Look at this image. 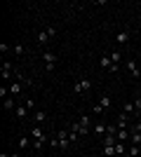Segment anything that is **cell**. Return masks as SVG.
<instances>
[{"instance_id":"17","label":"cell","mask_w":141,"mask_h":157,"mask_svg":"<svg viewBox=\"0 0 141 157\" xmlns=\"http://www.w3.org/2000/svg\"><path fill=\"white\" fill-rule=\"evenodd\" d=\"M12 52H14V56H24V54H26V47L21 45V42H14V45H12Z\"/></svg>"},{"instance_id":"34","label":"cell","mask_w":141,"mask_h":157,"mask_svg":"<svg viewBox=\"0 0 141 157\" xmlns=\"http://www.w3.org/2000/svg\"><path fill=\"white\" fill-rule=\"evenodd\" d=\"M47 143L52 145V148H59V138H49V141H47Z\"/></svg>"},{"instance_id":"25","label":"cell","mask_w":141,"mask_h":157,"mask_svg":"<svg viewBox=\"0 0 141 157\" xmlns=\"http://www.w3.org/2000/svg\"><path fill=\"white\" fill-rule=\"evenodd\" d=\"M129 131H132V129H129ZM129 143L141 145V131H132V138H129Z\"/></svg>"},{"instance_id":"19","label":"cell","mask_w":141,"mask_h":157,"mask_svg":"<svg viewBox=\"0 0 141 157\" xmlns=\"http://www.w3.org/2000/svg\"><path fill=\"white\" fill-rule=\"evenodd\" d=\"M101 155L104 157H115V145H104V148H101Z\"/></svg>"},{"instance_id":"32","label":"cell","mask_w":141,"mask_h":157,"mask_svg":"<svg viewBox=\"0 0 141 157\" xmlns=\"http://www.w3.org/2000/svg\"><path fill=\"white\" fill-rule=\"evenodd\" d=\"M10 49H12V45H0V54H7Z\"/></svg>"},{"instance_id":"33","label":"cell","mask_w":141,"mask_h":157,"mask_svg":"<svg viewBox=\"0 0 141 157\" xmlns=\"http://www.w3.org/2000/svg\"><path fill=\"white\" fill-rule=\"evenodd\" d=\"M45 31H47V33H49V38H54V35H57V28H54V26H47V28H45Z\"/></svg>"},{"instance_id":"35","label":"cell","mask_w":141,"mask_h":157,"mask_svg":"<svg viewBox=\"0 0 141 157\" xmlns=\"http://www.w3.org/2000/svg\"><path fill=\"white\" fill-rule=\"evenodd\" d=\"M10 157H21V155H19V152H12V155H10Z\"/></svg>"},{"instance_id":"28","label":"cell","mask_w":141,"mask_h":157,"mask_svg":"<svg viewBox=\"0 0 141 157\" xmlns=\"http://www.w3.org/2000/svg\"><path fill=\"white\" fill-rule=\"evenodd\" d=\"M47 141H49V138H38V141H33V148H35V150H40V148L47 143Z\"/></svg>"},{"instance_id":"27","label":"cell","mask_w":141,"mask_h":157,"mask_svg":"<svg viewBox=\"0 0 141 157\" xmlns=\"http://www.w3.org/2000/svg\"><path fill=\"white\" fill-rule=\"evenodd\" d=\"M108 56H111V61H113V63H118V66H120V61H122V54L118 52V49H115V52H111Z\"/></svg>"},{"instance_id":"22","label":"cell","mask_w":141,"mask_h":157,"mask_svg":"<svg viewBox=\"0 0 141 157\" xmlns=\"http://www.w3.org/2000/svg\"><path fill=\"white\" fill-rule=\"evenodd\" d=\"M78 122H80L82 127H87V129H92V117H89V115H80V120H78Z\"/></svg>"},{"instance_id":"11","label":"cell","mask_w":141,"mask_h":157,"mask_svg":"<svg viewBox=\"0 0 141 157\" xmlns=\"http://www.w3.org/2000/svg\"><path fill=\"white\" fill-rule=\"evenodd\" d=\"M2 105H5V110H17V105H19V103H17V98H12V96H7L5 98V101H2Z\"/></svg>"},{"instance_id":"30","label":"cell","mask_w":141,"mask_h":157,"mask_svg":"<svg viewBox=\"0 0 141 157\" xmlns=\"http://www.w3.org/2000/svg\"><path fill=\"white\" fill-rule=\"evenodd\" d=\"M92 110L96 113V115H101V113H106V110H104V108H101V103H94V108H92Z\"/></svg>"},{"instance_id":"20","label":"cell","mask_w":141,"mask_h":157,"mask_svg":"<svg viewBox=\"0 0 141 157\" xmlns=\"http://www.w3.org/2000/svg\"><path fill=\"white\" fill-rule=\"evenodd\" d=\"M139 155H141V148H139V145H134V143H132V145L127 148V157H139Z\"/></svg>"},{"instance_id":"24","label":"cell","mask_w":141,"mask_h":157,"mask_svg":"<svg viewBox=\"0 0 141 157\" xmlns=\"http://www.w3.org/2000/svg\"><path fill=\"white\" fill-rule=\"evenodd\" d=\"M101 143H104V145H115V143H118V138H115L113 134H106V136H104V141H101Z\"/></svg>"},{"instance_id":"36","label":"cell","mask_w":141,"mask_h":157,"mask_svg":"<svg viewBox=\"0 0 141 157\" xmlns=\"http://www.w3.org/2000/svg\"><path fill=\"white\" fill-rule=\"evenodd\" d=\"M0 157H10V155H5V152H0Z\"/></svg>"},{"instance_id":"2","label":"cell","mask_w":141,"mask_h":157,"mask_svg":"<svg viewBox=\"0 0 141 157\" xmlns=\"http://www.w3.org/2000/svg\"><path fill=\"white\" fill-rule=\"evenodd\" d=\"M57 59H59V56H57L54 52H49V49H45V52H42V61H45V68H47V71H54Z\"/></svg>"},{"instance_id":"23","label":"cell","mask_w":141,"mask_h":157,"mask_svg":"<svg viewBox=\"0 0 141 157\" xmlns=\"http://www.w3.org/2000/svg\"><path fill=\"white\" fill-rule=\"evenodd\" d=\"M68 141H71V145H73V143H80V134L73 131V129H68Z\"/></svg>"},{"instance_id":"18","label":"cell","mask_w":141,"mask_h":157,"mask_svg":"<svg viewBox=\"0 0 141 157\" xmlns=\"http://www.w3.org/2000/svg\"><path fill=\"white\" fill-rule=\"evenodd\" d=\"M122 113H125V115H132V113H136L134 101H125V103H122Z\"/></svg>"},{"instance_id":"6","label":"cell","mask_w":141,"mask_h":157,"mask_svg":"<svg viewBox=\"0 0 141 157\" xmlns=\"http://www.w3.org/2000/svg\"><path fill=\"white\" fill-rule=\"evenodd\" d=\"M129 35H132V33H129L127 28H125V31H118V35H115V42H118V45H127V42H129Z\"/></svg>"},{"instance_id":"8","label":"cell","mask_w":141,"mask_h":157,"mask_svg":"<svg viewBox=\"0 0 141 157\" xmlns=\"http://www.w3.org/2000/svg\"><path fill=\"white\" fill-rule=\"evenodd\" d=\"M31 136H33L35 141H38V138H47L45 136V129H42L40 124H33V127H31Z\"/></svg>"},{"instance_id":"12","label":"cell","mask_w":141,"mask_h":157,"mask_svg":"<svg viewBox=\"0 0 141 157\" xmlns=\"http://www.w3.org/2000/svg\"><path fill=\"white\" fill-rule=\"evenodd\" d=\"M94 134H99V136H106V131H108V124H104V122H96V124L92 127Z\"/></svg>"},{"instance_id":"13","label":"cell","mask_w":141,"mask_h":157,"mask_svg":"<svg viewBox=\"0 0 141 157\" xmlns=\"http://www.w3.org/2000/svg\"><path fill=\"white\" fill-rule=\"evenodd\" d=\"M71 129H73V131H78L80 136H87L89 131H92V129H87V127H82L80 122H73V124H71Z\"/></svg>"},{"instance_id":"5","label":"cell","mask_w":141,"mask_h":157,"mask_svg":"<svg viewBox=\"0 0 141 157\" xmlns=\"http://www.w3.org/2000/svg\"><path fill=\"white\" fill-rule=\"evenodd\" d=\"M28 113H31V110L26 108V103H19V105H17V110H14V117H17V120H26Z\"/></svg>"},{"instance_id":"21","label":"cell","mask_w":141,"mask_h":157,"mask_svg":"<svg viewBox=\"0 0 141 157\" xmlns=\"http://www.w3.org/2000/svg\"><path fill=\"white\" fill-rule=\"evenodd\" d=\"M99 66H101V68H106V71H108V68L113 66V61H111V56H108V54H104V56H101V61H99Z\"/></svg>"},{"instance_id":"4","label":"cell","mask_w":141,"mask_h":157,"mask_svg":"<svg viewBox=\"0 0 141 157\" xmlns=\"http://www.w3.org/2000/svg\"><path fill=\"white\" fill-rule=\"evenodd\" d=\"M125 68L129 71V75H132V78H141V68L136 66L134 59H127V61H125Z\"/></svg>"},{"instance_id":"3","label":"cell","mask_w":141,"mask_h":157,"mask_svg":"<svg viewBox=\"0 0 141 157\" xmlns=\"http://www.w3.org/2000/svg\"><path fill=\"white\" fill-rule=\"evenodd\" d=\"M0 75H2V80H5V82H12V80H14L12 63H10V61H5V63H2V68H0Z\"/></svg>"},{"instance_id":"16","label":"cell","mask_w":141,"mask_h":157,"mask_svg":"<svg viewBox=\"0 0 141 157\" xmlns=\"http://www.w3.org/2000/svg\"><path fill=\"white\" fill-rule=\"evenodd\" d=\"M49 33L45 31V28H42V31H38V42H40V45H49Z\"/></svg>"},{"instance_id":"14","label":"cell","mask_w":141,"mask_h":157,"mask_svg":"<svg viewBox=\"0 0 141 157\" xmlns=\"http://www.w3.org/2000/svg\"><path fill=\"white\" fill-rule=\"evenodd\" d=\"M24 87L26 85H21V82H12V85H10V96H17V94H21V89H24Z\"/></svg>"},{"instance_id":"15","label":"cell","mask_w":141,"mask_h":157,"mask_svg":"<svg viewBox=\"0 0 141 157\" xmlns=\"http://www.w3.org/2000/svg\"><path fill=\"white\" fill-rule=\"evenodd\" d=\"M115 157H127V145L120 143V141L115 143Z\"/></svg>"},{"instance_id":"31","label":"cell","mask_w":141,"mask_h":157,"mask_svg":"<svg viewBox=\"0 0 141 157\" xmlns=\"http://www.w3.org/2000/svg\"><path fill=\"white\" fill-rule=\"evenodd\" d=\"M26 108H28V110H33V108H35V101H33V98H26Z\"/></svg>"},{"instance_id":"10","label":"cell","mask_w":141,"mask_h":157,"mask_svg":"<svg viewBox=\"0 0 141 157\" xmlns=\"http://www.w3.org/2000/svg\"><path fill=\"white\" fill-rule=\"evenodd\" d=\"M31 117H33V124H42V122L47 120V113H45V110H35Z\"/></svg>"},{"instance_id":"26","label":"cell","mask_w":141,"mask_h":157,"mask_svg":"<svg viewBox=\"0 0 141 157\" xmlns=\"http://www.w3.org/2000/svg\"><path fill=\"white\" fill-rule=\"evenodd\" d=\"M101 108H104V110H108V108H111V105H113V101H111V96H101Z\"/></svg>"},{"instance_id":"7","label":"cell","mask_w":141,"mask_h":157,"mask_svg":"<svg viewBox=\"0 0 141 157\" xmlns=\"http://www.w3.org/2000/svg\"><path fill=\"white\" fill-rule=\"evenodd\" d=\"M115 138H118L120 143H127L129 138H132V131H129V129H118V134H115Z\"/></svg>"},{"instance_id":"1","label":"cell","mask_w":141,"mask_h":157,"mask_svg":"<svg viewBox=\"0 0 141 157\" xmlns=\"http://www.w3.org/2000/svg\"><path fill=\"white\" fill-rule=\"evenodd\" d=\"M89 89H92V80H87V78H80L73 85V92L75 94H89Z\"/></svg>"},{"instance_id":"29","label":"cell","mask_w":141,"mask_h":157,"mask_svg":"<svg viewBox=\"0 0 141 157\" xmlns=\"http://www.w3.org/2000/svg\"><path fill=\"white\" fill-rule=\"evenodd\" d=\"M17 145H19L21 150H26L28 145H31V141H28V138H26V136H24V138H19V143H17Z\"/></svg>"},{"instance_id":"9","label":"cell","mask_w":141,"mask_h":157,"mask_svg":"<svg viewBox=\"0 0 141 157\" xmlns=\"http://www.w3.org/2000/svg\"><path fill=\"white\" fill-rule=\"evenodd\" d=\"M115 127H118V129H129V115L122 113L120 117H118V122H115Z\"/></svg>"}]
</instances>
